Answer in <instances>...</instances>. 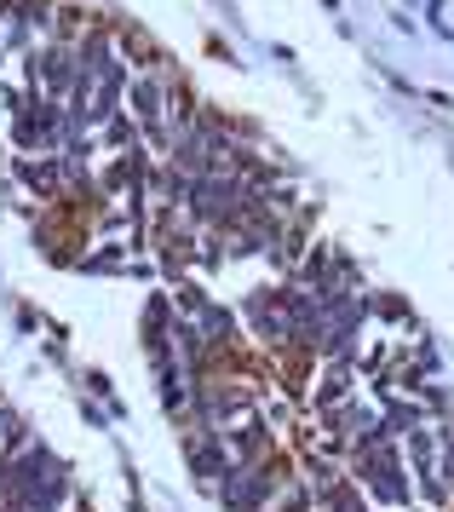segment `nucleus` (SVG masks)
<instances>
[{
    "label": "nucleus",
    "mask_w": 454,
    "mask_h": 512,
    "mask_svg": "<svg viewBox=\"0 0 454 512\" xmlns=\"http://www.w3.org/2000/svg\"><path fill=\"white\" fill-rule=\"evenodd\" d=\"M12 173H18V185H23V190H35V196H41L46 208H52V202H58V196L69 190L64 156H18V167H12Z\"/></svg>",
    "instance_id": "obj_1"
},
{
    "label": "nucleus",
    "mask_w": 454,
    "mask_h": 512,
    "mask_svg": "<svg viewBox=\"0 0 454 512\" xmlns=\"http://www.w3.org/2000/svg\"><path fill=\"white\" fill-rule=\"evenodd\" d=\"M311 507H322V512H368V495H363V484H357L351 472H340L334 484L311 489Z\"/></svg>",
    "instance_id": "obj_3"
},
{
    "label": "nucleus",
    "mask_w": 454,
    "mask_h": 512,
    "mask_svg": "<svg viewBox=\"0 0 454 512\" xmlns=\"http://www.w3.org/2000/svg\"><path fill=\"white\" fill-rule=\"evenodd\" d=\"M35 81L46 87V98H52V104H64V98L75 93V81H81L75 47H46L41 58H35Z\"/></svg>",
    "instance_id": "obj_2"
}]
</instances>
